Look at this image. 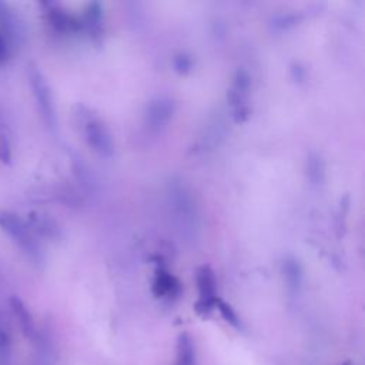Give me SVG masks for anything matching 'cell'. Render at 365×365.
<instances>
[{
	"mask_svg": "<svg viewBox=\"0 0 365 365\" xmlns=\"http://www.w3.org/2000/svg\"><path fill=\"white\" fill-rule=\"evenodd\" d=\"M0 230L6 232L10 240L26 254V257L34 262H43V252L36 240V235L30 231L26 220L10 210H0Z\"/></svg>",
	"mask_w": 365,
	"mask_h": 365,
	"instance_id": "6da1fadb",
	"label": "cell"
},
{
	"mask_svg": "<svg viewBox=\"0 0 365 365\" xmlns=\"http://www.w3.org/2000/svg\"><path fill=\"white\" fill-rule=\"evenodd\" d=\"M27 76H29V83H30L33 97L36 100V104L41 114L43 121L47 124V127L54 128L56 121H57L56 120V106H54L51 88H50L46 77L43 76L40 68H37L34 64L29 66Z\"/></svg>",
	"mask_w": 365,
	"mask_h": 365,
	"instance_id": "7a4b0ae2",
	"label": "cell"
},
{
	"mask_svg": "<svg viewBox=\"0 0 365 365\" xmlns=\"http://www.w3.org/2000/svg\"><path fill=\"white\" fill-rule=\"evenodd\" d=\"M83 130L87 144L101 157H111L114 153L113 135L107 124L97 115L88 114L83 120Z\"/></svg>",
	"mask_w": 365,
	"mask_h": 365,
	"instance_id": "3957f363",
	"label": "cell"
},
{
	"mask_svg": "<svg viewBox=\"0 0 365 365\" xmlns=\"http://www.w3.org/2000/svg\"><path fill=\"white\" fill-rule=\"evenodd\" d=\"M197 288H198V302H197V311L200 314H208L212 308H215V304L218 301L217 298V281L214 271L208 265H202L198 268L197 275Z\"/></svg>",
	"mask_w": 365,
	"mask_h": 365,
	"instance_id": "277c9868",
	"label": "cell"
},
{
	"mask_svg": "<svg viewBox=\"0 0 365 365\" xmlns=\"http://www.w3.org/2000/svg\"><path fill=\"white\" fill-rule=\"evenodd\" d=\"M250 84L251 81L248 73L245 70H238L228 91V100L238 121H242L248 114Z\"/></svg>",
	"mask_w": 365,
	"mask_h": 365,
	"instance_id": "5b68a950",
	"label": "cell"
},
{
	"mask_svg": "<svg viewBox=\"0 0 365 365\" xmlns=\"http://www.w3.org/2000/svg\"><path fill=\"white\" fill-rule=\"evenodd\" d=\"M175 106L170 97L158 96L151 100L145 110V123L151 130H160L167 125L174 114Z\"/></svg>",
	"mask_w": 365,
	"mask_h": 365,
	"instance_id": "8992f818",
	"label": "cell"
},
{
	"mask_svg": "<svg viewBox=\"0 0 365 365\" xmlns=\"http://www.w3.org/2000/svg\"><path fill=\"white\" fill-rule=\"evenodd\" d=\"M26 222H27L30 231L37 237H43V238H48V240H57L61 235L60 227L47 214H43V212H38V211H30L26 217Z\"/></svg>",
	"mask_w": 365,
	"mask_h": 365,
	"instance_id": "52a82bcc",
	"label": "cell"
},
{
	"mask_svg": "<svg viewBox=\"0 0 365 365\" xmlns=\"http://www.w3.org/2000/svg\"><path fill=\"white\" fill-rule=\"evenodd\" d=\"M46 6H47V9L44 10L46 21L54 31L73 33L80 27L78 21L73 16L66 13L63 9H60L58 6L56 4H46Z\"/></svg>",
	"mask_w": 365,
	"mask_h": 365,
	"instance_id": "ba28073f",
	"label": "cell"
},
{
	"mask_svg": "<svg viewBox=\"0 0 365 365\" xmlns=\"http://www.w3.org/2000/svg\"><path fill=\"white\" fill-rule=\"evenodd\" d=\"M153 291L155 294V297L158 298H168L173 299L175 297H178L181 287L180 282L175 277H173L170 272L160 269L155 274L154 278V284H153Z\"/></svg>",
	"mask_w": 365,
	"mask_h": 365,
	"instance_id": "9c48e42d",
	"label": "cell"
},
{
	"mask_svg": "<svg viewBox=\"0 0 365 365\" xmlns=\"http://www.w3.org/2000/svg\"><path fill=\"white\" fill-rule=\"evenodd\" d=\"M281 268H282V275H284L287 288L291 292H297L301 288L302 277H304L302 275L304 271H302V267H301L299 261L292 255H287L282 259Z\"/></svg>",
	"mask_w": 365,
	"mask_h": 365,
	"instance_id": "30bf717a",
	"label": "cell"
},
{
	"mask_svg": "<svg viewBox=\"0 0 365 365\" xmlns=\"http://www.w3.org/2000/svg\"><path fill=\"white\" fill-rule=\"evenodd\" d=\"M10 307H11V311L14 314V317L17 318L19 324H20V328L23 329V332L27 335V336H33L34 335V331H36V327H34V321H33V317L30 314V311L27 309L26 304L19 298V297H11L10 298Z\"/></svg>",
	"mask_w": 365,
	"mask_h": 365,
	"instance_id": "8fae6325",
	"label": "cell"
},
{
	"mask_svg": "<svg viewBox=\"0 0 365 365\" xmlns=\"http://www.w3.org/2000/svg\"><path fill=\"white\" fill-rule=\"evenodd\" d=\"M0 31L4 36V38L7 40V43L11 40L17 38V21H16V16L13 14V11L10 10L9 4L0 1Z\"/></svg>",
	"mask_w": 365,
	"mask_h": 365,
	"instance_id": "7c38bea8",
	"label": "cell"
},
{
	"mask_svg": "<svg viewBox=\"0 0 365 365\" xmlns=\"http://www.w3.org/2000/svg\"><path fill=\"white\" fill-rule=\"evenodd\" d=\"M194 364V345L187 332H182L177 341V362L175 365Z\"/></svg>",
	"mask_w": 365,
	"mask_h": 365,
	"instance_id": "4fadbf2b",
	"label": "cell"
},
{
	"mask_svg": "<svg viewBox=\"0 0 365 365\" xmlns=\"http://www.w3.org/2000/svg\"><path fill=\"white\" fill-rule=\"evenodd\" d=\"M215 308H218V311L221 312L222 318H224L230 325H232V327H235V328L240 327V318H238L237 312L234 311V308H232L230 304H227V302L222 301V299H218L217 304H215Z\"/></svg>",
	"mask_w": 365,
	"mask_h": 365,
	"instance_id": "5bb4252c",
	"label": "cell"
},
{
	"mask_svg": "<svg viewBox=\"0 0 365 365\" xmlns=\"http://www.w3.org/2000/svg\"><path fill=\"white\" fill-rule=\"evenodd\" d=\"M322 174H324V168H322V164H321V158L318 155L309 157V160H308V175H309V178L314 182H318V181H321Z\"/></svg>",
	"mask_w": 365,
	"mask_h": 365,
	"instance_id": "9a60e30c",
	"label": "cell"
},
{
	"mask_svg": "<svg viewBox=\"0 0 365 365\" xmlns=\"http://www.w3.org/2000/svg\"><path fill=\"white\" fill-rule=\"evenodd\" d=\"M0 161L4 164H10L11 161V144L4 134H0Z\"/></svg>",
	"mask_w": 365,
	"mask_h": 365,
	"instance_id": "2e32d148",
	"label": "cell"
},
{
	"mask_svg": "<svg viewBox=\"0 0 365 365\" xmlns=\"http://www.w3.org/2000/svg\"><path fill=\"white\" fill-rule=\"evenodd\" d=\"M174 67L178 73L185 74L191 70V58L187 54H177L174 58Z\"/></svg>",
	"mask_w": 365,
	"mask_h": 365,
	"instance_id": "e0dca14e",
	"label": "cell"
},
{
	"mask_svg": "<svg viewBox=\"0 0 365 365\" xmlns=\"http://www.w3.org/2000/svg\"><path fill=\"white\" fill-rule=\"evenodd\" d=\"M9 54H10V46L0 31V64L9 58Z\"/></svg>",
	"mask_w": 365,
	"mask_h": 365,
	"instance_id": "ac0fdd59",
	"label": "cell"
},
{
	"mask_svg": "<svg viewBox=\"0 0 365 365\" xmlns=\"http://www.w3.org/2000/svg\"><path fill=\"white\" fill-rule=\"evenodd\" d=\"M10 344V338L9 334L6 332V329L0 325V349H6Z\"/></svg>",
	"mask_w": 365,
	"mask_h": 365,
	"instance_id": "d6986e66",
	"label": "cell"
},
{
	"mask_svg": "<svg viewBox=\"0 0 365 365\" xmlns=\"http://www.w3.org/2000/svg\"><path fill=\"white\" fill-rule=\"evenodd\" d=\"M341 365H354V364L349 362V361H346V362H344V364H341Z\"/></svg>",
	"mask_w": 365,
	"mask_h": 365,
	"instance_id": "ffe728a7",
	"label": "cell"
}]
</instances>
